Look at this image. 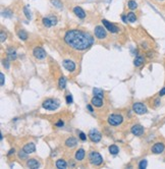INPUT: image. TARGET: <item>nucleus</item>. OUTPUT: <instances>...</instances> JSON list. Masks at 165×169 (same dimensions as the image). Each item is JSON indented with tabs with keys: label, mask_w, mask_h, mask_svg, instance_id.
Listing matches in <instances>:
<instances>
[{
	"label": "nucleus",
	"mask_w": 165,
	"mask_h": 169,
	"mask_svg": "<svg viewBox=\"0 0 165 169\" xmlns=\"http://www.w3.org/2000/svg\"><path fill=\"white\" fill-rule=\"evenodd\" d=\"M64 41L69 46L79 51L86 50L94 43V39L90 34L79 30L69 31L64 36Z\"/></svg>",
	"instance_id": "nucleus-1"
},
{
	"label": "nucleus",
	"mask_w": 165,
	"mask_h": 169,
	"mask_svg": "<svg viewBox=\"0 0 165 169\" xmlns=\"http://www.w3.org/2000/svg\"><path fill=\"white\" fill-rule=\"evenodd\" d=\"M89 160H90L91 164H93V165H95V166H99L103 163L102 156H101L98 152H95V151L91 152V153L89 154Z\"/></svg>",
	"instance_id": "nucleus-2"
},
{
	"label": "nucleus",
	"mask_w": 165,
	"mask_h": 169,
	"mask_svg": "<svg viewBox=\"0 0 165 169\" xmlns=\"http://www.w3.org/2000/svg\"><path fill=\"white\" fill-rule=\"evenodd\" d=\"M42 106L46 110H56L59 107V102L54 99H47L43 102Z\"/></svg>",
	"instance_id": "nucleus-3"
},
{
	"label": "nucleus",
	"mask_w": 165,
	"mask_h": 169,
	"mask_svg": "<svg viewBox=\"0 0 165 169\" xmlns=\"http://www.w3.org/2000/svg\"><path fill=\"white\" fill-rule=\"evenodd\" d=\"M107 121H108V123L111 125V126H116V125H119L122 123L123 117L119 114H111V115H109Z\"/></svg>",
	"instance_id": "nucleus-4"
},
{
	"label": "nucleus",
	"mask_w": 165,
	"mask_h": 169,
	"mask_svg": "<svg viewBox=\"0 0 165 169\" xmlns=\"http://www.w3.org/2000/svg\"><path fill=\"white\" fill-rule=\"evenodd\" d=\"M133 110L134 112H136L137 114H146L147 113V107L145 106V105L143 104V103L141 102H138V103H135V104L133 105Z\"/></svg>",
	"instance_id": "nucleus-5"
},
{
	"label": "nucleus",
	"mask_w": 165,
	"mask_h": 169,
	"mask_svg": "<svg viewBox=\"0 0 165 169\" xmlns=\"http://www.w3.org/2000/svg\"><path fill=\"white\" fill-rule=\"evenodd\" d=\"M106 29H104L103 27L101 26H97L95 28V36L97 37L98 39L102 40V39L106 38Z\"/></svg>",
	"instance_id": "nucleus-6"
},
{
	"label": "nucleus",
	"mask_w": 165,
	"mask_h": 169,
	"mask_svg": "<svg viewBox=\"0 0 165 169\" xmlns=\"http://www.w3.org/2000/svg\"><path fill=\"white\" fill-rule=\"evenodd\" d=\"M89 138H90L91 141L94 142V143H98V142L101 141L102 135H101V133H99L97 129H92V131L89 133Z\"/></svg>",
	"instance_id": "nucleus-7"
},
{
	"label": "nucleus",
	"mask_w": 165,
	"mask_h": 169,
	"mask_svg": "<svg viewBox=\"0 0 165 169\" xmlns=\"http://www.w3.org/2000/svg\"><path fill=\"white\" fill-rule=\"evenodd\" d=\"M102 24H103V26L105 27V29L106 30H108L110 33H117L119 31V29L117 28L116 26H114L113 24H111V22H109L108 20H102Z\"/></svg>",
	"instance_id": "nucleus-8"
},
{
	"label": "nucleus",
	"mask_w": 165,
	"mask_h": 169,
	"mask_svg": "<svg viewBox=\"0 0 165 169\" xmlns=\"http://www.w3.org/2000/svg\"><path fill=\"white\" fill-rule=\"evenodd\" d=\"M33 54H34V56L36 57L37 59H44L45 57H46V52H45L44 49L41 48V47H36V48L34 49V51H33Z\"/></svg>",
	"instance_id": "nucleus-9"
},
{
	"label": "nucleus",
	"mask_w": 165,
	"mask_h": 169,
	"mask_svg": "<svg viewBox=\"0 0 165 169\" xmlns=\"http://www.w3.org/2000/svg\"><path fill=\"white\" fill-rule=\"evenodd\" d=\"M131 131L134 135H137V137H141L144 133V127L140 124H135L131 126Z\"/></svg>",
	"instance_id": "nucleus-10"
},
{
	"label": "nucleus",
	"mask_w": 165,
	"mask_h": 169,
	"mask_svg": "<svg viewBox=\"0 0 165 169\" xmlns=\"http://www.w3.org/2000/svg\"><path fill=\"white\" fill-rule=\"evenodd\" d=\"M164 149H165V146L163 143H156L152 147V152L154 154H161L163 153Z\"/></svg>",
	"instance_id": "nucleus-11"
},
{
	"label": "nucleus",
	"mask_w": 165,
	"mask_h": 169,
	"mask_svg": "<svg viewBox=\"0 0 165 169\" xmlns=\"http://www.w3.org/2000/svg\"><path fill=\"white\" fill-rule=\"evenodd\" d=\"M63 67H64L66 71H73L76 69V64H75V62L73 61H71V60H69V59H66V60H64L63 61Z\"/></svg>",
	"instance_id": "nucleus-12"
},
{
	"label": "nucleus",
	"mask_w": 165,
	"mask_h": 169,
	"mask_svg": "<svg viewBox=\"0 0 165 169\" xmlns=\"http://www.w3.org/2000/svg\"><path fill=\"white\" fill-rule=\"evenodd\" d=\"M27 166L31 169H38L40 167V163L36 159H29L27 161Z\"/></svg>",
	"instance_id": "nucleus-13"
},
{
	"label": "nucleus",
	"mask_w": 165,
	"mask_h": 169,
	"mask_svg": "<svg viewBox=\"0 0 165 169\" xmlns=\"http://www.w3.org/2000/svg\"><path fill=\"white\" fill-rule=\"evenodd\" d=\"M73 12H75L76 15H77L79 18H85L86 17V12H85L84 9H82V7H80V6H77V7L73 8Z\"/></svg>",
	"instance_id": "nucleus-14"
},
{
	"label": "nucleus",
	"mask_w": 165,
	"mask_h": 169,
	"mask_svg": "<svg viewBox=\"0 0 165 169\" xmlns=\"http://www.w3.org/2000/svg\"><path fill=\"white\" fill-rule=\"evenodd\" d=\"M22 150H24V152H27L28 154L34 153V152L36 151V146H35V144H33V143H29V144H27V145H24Z\"/></svg>",
	"instance_id": "nucleus-15"
},
{
	"label": "nucleus",
	"mask_w": 165,
	"mask_h": 169,
	"mask_svg": "<svg viewBox=\"0 0 165 169\" xmlns=\"http://www.w3.org/2000/svg\"><path fill=\"white\" fill-rule=\"evenodd\" d=\"M77 144H78L77 139H76V138H73V137L69 138V139L65 141V146H66V147H69V148L76 147V146H77Z\"/></svg>",
	"instance_id": "nucleus-16"
},
{
	"label": "nucleus",
	"mask_w": 165,
	"mask_h": 169,
	"mask_svg": "<svg viewBox=\"0 0 165 169\" xmlns=\"http://www.w3.org/2000/svg\"><path fill=\"white\" fill-rule=\"evenodd\" d=\"M91 103H92V105L95 107H101L103 105L102 98H99V97H95V96H94V98L92 99Z\"/></svg>",
	"instance_id": "nucleus-17"
},
{
	"label": "nucleus",
	"mask_w": 165,
	"mask_h": 169,
	"mask_svg": "<svg viewBox=\"0 0 165 169\" xmlns=\"http://www.w3.org/2000/svg\"><path fill=\"white\" fill-rule=\"evenodd\" d=\"M85 156H86V153H85L84 149H79L76 152V160H78V161H82L85 158Z\"/></svg>",
	"instance_id": "nucleus-18"
},
{
	"label": "nucleus",
	"mask_w": 165,
	"mask_h": 169,
	"mask_svg": "<svg viewBox=\"0 0 165 169\" xmlns=\"http://www.w3.org/2000/svg\"><path fill=\"white\" fill-rule=\"evenodd\" d=\"M67 166V163L63 159H58L56 161V167L58 169H65Z\"/></svg>",
	"instance_id": "nucleus-19"
},
{
	"label": "nucleus",
	"mask_w": 165,
	"mask_h": 169,
	"mask_svg": "<svg viewBox=\"0 0 165 169\" xmlns=\"http://www.w3.org/2000/svg\"><path fill=\"white\" fill-rule=\"evenodd\" d=\"M93 94H94L95 97H99V98H103V97H104V92H103L102 90H100V89H97V88H95L94 90H93Z\"/></svg>",
	"instance_id": "nucleus-20"
},
{
	"label": "nucleus",
	"mask_w": 165,
	"mask_h": 169,
	"mask_svg": "<svg viewBox=\"0 0 165 169\" xmlns=\"http://www.w3.org/2000/svg\"><path fill=\"white\" fill-rule=\"evenodd\" d=\"M144 63V57L142 56H137L135 59V61H134V64H135V66H141L142 64Z\"/></svg>",
	"instance_id": "nucleus-21"
},
{
	"label": "nucleus",
	"mask_w": 165,
	"mask_h": 169,
	"mask_svg": "<svg viewBox=\"0 0 165 169\" xmlns=\"http://www.w3.org/2000/svg\"><path fill=\"white\" fill-rule=\"evenodd\" d=\"M7 53H8V59L9 60H15L16 59V52L14 50H11V49H8V51H7Z\"/></svg>",
	"instance_id": "nucleus-22"
},
{
	"label": "nucleus",
	"mask_w": 165,
	"mask_h": 169,
	"mask_svg": "<svg viewBox=\"0 0 165 169\" xmlns=\"http://www.w3.org/2000/svg\"><path fill=\"white\" fill-rule=\"evenodd\" d=\"M58 86H59V89L63 90V89L66 87V79L64 77H61L59 79V82H58Z\"/></svg>",
	"instance_id": "nucleus-23"
},
{
	"label": "nucleus",
	"mask_w": 165,
	"mask_h": 169,
	"mask_svg": "<svg viewBox=\"0 0 165 169\" xmlns=\"http://www.w3.org/2000/svg\"><path fill=\"white\" fill-rule=\"evenodd\" d=\"M17 35L18 37H20V39H22V40L26 41L27 39H28V34H27V32L24 30H20L17 32Z\"/></svg>",
	"instance_id": "nucleus-24"
},
{
	"label": "nucleus",
	"mask_w": 165,
	"mask_h": 169,
	"mask_svg": "<svg viewBox=\"0 0 165 169\" xmlns=\"http://www.w3.org/2000/svg\"><path fill=\"white\" fill-rule=\"evenodd\" d=\"M127 17V22H135L137 20V16H136V14L134 12H129Z\"/></svg>",
	"instance_id": "nucleus-25"
},
{
	"label": "nucleus",
	"mask_w": 165,
	"mask_h": 169,
	"mask_svg": "<svg viewBox=\"0 0 165 169\" xmlns=\"http://www.w3.org/2000/svg\"><path fill=\"white\" fill-rule=\"evenodd\" d=\"M51 3H52V5H54L56 8H58V9H62L63 5H62V2L60 1V0H50Z\"/></svg>",
	"instance_id": "nucleus-26"
},
{
	"label": "nucleus",
	"mask_w": 165,
	"mask_h": 169,
	"mask_svg": "<svg viewBox=\"0 0 165 169\" xmlns=\"http://www.w3.org/2000/svg\"><path fill=\"white\" fill-rule=\"evenodd\" d=\"M109 152H110L111 155H116V154H118L119 149H118V147H117V146L112 145V146H110V147H109Z\"/></svg>",
	"instance_id": "nucleus-27"
},
{
	"label": "nucleus",
	"mask_w": 165,
	"mask_h": 169,
	"mask_svg": "<svg viewBox=\"0 0 165 169\" xmlns=\"http://www.w3.org/2000/svg\"><path fill=\"white\" fill-rule=\"evenodd\" d=\"M42 22L46 28H50V27H52V22H51V20L49 17H44L42 20Z\"/></svg>",
	"instance_id": "nucleus-28"
},
{
	"label": "nucleus",
	"mask_w": 165,
	"mask_h": 169,
	"mask_svg": "<svg viewBox=\"0 0 165 169\" xmlns=\"http://www.w3.org/2000/svg\"><path fill=\"white\" fill-rule=\"evenodd\" d=\"M127 6H129V9L134 10V9H136V8L138 7V4H137V2L134 1V0H129V3H127Z\"/></svg>",
	"instance_id": "nucleus-29"
},
{
	"label": "nucleus",
	"mask_w": 165,
	"mask_h": 169,
	"mask_svg": "<svg viewBox=\"0 0 165 169\" xmlns=\"http://www.w3.org/2000/svg\"><path fill=\"white\" fill-rule=\"evenodd\" d=\"M147 165H148V161L146 159H144L139 163V168L140 169H145V168H147Z\"/></svg>",
	"instance_id": "nucleus-30"
},
{
	"label": "nucleus",
	"mask_w": 165,
	"mask_h": 169,
	"mask_svg": "<svg viewBox=\"0 0 165 169\" xmlns=\"http://www.w3.org/2000/svg\"><path fill=\"white\" fill-rule=\"evenodd\" d=\"M18 157H20V159H28V153L24 152V150H22V151H20L18 152Z\"/></svg>",
	"instance_id": "nucleus-31"
},
{
	"label": "nucleus",
	"mask_w": 165,
	"mask_h": 169,
	"mask_svg": "<svg viewBox=\"0 0 165 169\" xmlns=\"http://www.w3.org/2000/svg\"><path fill=\"white\" fill-rule=\"evenodd\" d=\"M24 15L27 16V18H28V20H31V18H32L31 12H30V10L28 9V7H27V6H24Z\"/></svg>",
	"instance_id": "nucleus-32"
},
{
	"label": "nucleus",
	"mask_w": 165,
	"mask_h": 169,
	"mask_svg": "<svg viewBox=\"0 0 165 169\" xmlns=\"http://www.w3.org/2000/svg\"><path fill=\"white\" fill-rule=\"evenodd\" d=\"M2 14H3V16H5V17H8V18H10L12 16V12H11V10H9V9L4 10V11L2 12Z\"/></svg>",
	"instance_id": "nucleus-33"
},
{
	"label": "nucleus",
	"mask_w": 165,
	"mask_h": 169,
	"mask_svg": "<svg viewBox=\"0 0 165 169\" xmlns=\"http://www.w3.org/2000/svg\"><path fill=\"white\" fill-rule=\"evenodd\" d=\"M49 18H50L51 22H52V26H55L57 24V18L55 16H49Z\"/></svg>",
	"instance_id": "nucleus-34"
},
{
	"label": "nucleus",
	"mask_w": 165,
	"mask_h": 169,
	"mask_svg": "<svg viewBox=\"0 0 165 169\" xmlns=\"http://www.w3.org/2000/svg\"><path fill=\"white\" fill-rule=\"evenodd\" d=\"M66 103L67 104H71L73 103V97L71 95H67L66 96Z\"/></svg>",
	"instance_id": "nucleus-35"
},
{
	"label": "nucleus",
	"mask_w": 165,
	"mask_h": 169,
	"mask_svg": "<svg viewBox=\"0 0 165 169\" xmlns=\"http://www.w3.org/2000/svg\"><path fill=\"white\" fill-rule=\"evenodd\" d=\"M80 139H81L82 141H86V140H87V135H85L84 133H82V131H80Z\"/></svg>",
	"instance_id": "nucleus-36"
},
{
	"label": "nucleus",
	"mask_w": 165,
	"mask_h": 169,
	"mask_svg": "<svg viewBox=\"0 0 165 169\" xmlns=\"http://www.w3.org/2000/svg\"><path fill=\"white\" fill-rule=\"evenodd\" d=\"M55 125H56V126H58V127H62L63 125H64V123H63L62 120H59L58 122L55 123Z\"/></svg>",
	"instance_id": "nucleus-37"
},
{
	"label": "nucleus",
	"mask_w": 165,
	"mask_h": 169,
	"mask_svg": "<svg viewBox=\"0 0 165 169\" xmlns=\"http://www.w3.org/2000/svg\"><path fill=\"white\" fill-rule=\"evenodd\" d=\"M5 40H6V35L4 34L3 32H1V39H0V41H1V42L3 43Z\"/></svg>",
	"instance_id": "nucleus-38"
},
{
	"label": "nucleus",
	"mask_w": 165,
	"mask_h": 169,
	"mask_svg": "<svg viewBox=\"0 0 165 169\" xmlns=\"http://www.w3.org/2000/svg\"><path fill=\"white\" fill-rule=\"evenodd\" d=\"M0 80H1L0 85H1V86H4V75L3 73H0Z\"/></svg>",
	"instance_id": "nucleus-39"
},
{
	"label": "nucleus",
	"mask_w": 165,
	"mask_h": 169,
	"mask_svg": "<svg viewBox=\"0 0 165 169\" xmlns=\"http://www.w3.org/2000/svg\"><path fill=\"white\" fill-rule=\"evenodd\" d=\"M3 65L6 68H9V64H8V60H3Z\"/></svg>",
	"instance_id": "nucleus-40"
},
{
	"label": "nucleus",
	"mask_w": 165,
	"mask_h": 169,
	"mask_svg": "<svg viewBox=\"0 0 165 169\" xmlns=\"http://www.w3.org/2000/svg\"><path fill=\"white\" fill-rule=\"evenodd\" d=\"M164 95H165V88H163V89H162V90L159 92V96H160V97L164 96Z\"/></svg>",
	"instance_id": "nucleus-41"
},
{
	"label": "nucleus",
	"mask_w": 165,
	"mask_h": 169,
	"mask_svg": "<svg viewBox=\"0 0 165 169\" xmlns=\"http://www.w3.org/2000/svg\"><path fill=\"white\" fill-rule=\"evenodd\" d=\"M14 152H15L14 151V149H10L9 152L7 153V156H10V155H12V154H14Z\"/></svg>",
	"instance_id": "nucleus-42"
},
{
	"label": "nucleus",
	"mask_w": 165,
	"mask_h": 169,
	"mask_svg": "<svg viewBox=\"0 0 165 169\" xmlns=\"http://www.w3.org/2000/svg\"><path fill=\"white\" fill-rule=\"evenodd\" d=\"M87 108L89 109V111H90V112H93V108H92V106H91V105H87Z\"/></svg>",
	"instance_id": "nucleus-43"
},
{
	"label": "nucleus",
	"mask_w": 165,
	"mask_h": 169,
	"mask_svg": "<svg viewBox=\"0 0 165 169\" xmlns=\"http://www.w3.org/2000/svg\"><path fill=\"white\" fill-rule=\"evenodd\" d=\"M121 18H122V20L124 22H127V17L125 15H122V16H121Z\"/></svg>",
	"instance_id": "nucleus-44"
},
{
	"label": "nucleus",
	"mask_w": 165,
	"mask_h": 169,
	"mask_svg": "<svg viewBox=\"0 0 165 169\" xmlns=\"http://www.w3.org/2000/svg\"><path fill=\"white\" fill-rule=\"evenodd\" d=\"M155 103H156V106H159V104H160V101H159V99H157V100H155Z\"/></svg>",
	"instance_id": "nucleus-45"
},
{
	"label": "nucleus",
	"mask_w": 165,
	"mask_h": 169,
	"mask_svg": "<svg viewBox=\"0 0 165 169\" xmlns=\"http://www.w3.org/2000/svg\"><path fill=\"white\" fill-rule=\"evenodd\" d=\"M160 1H162V0H160Z\"/></svg>",
	"instance_id": "nucleus-46"
}]
</instances>
